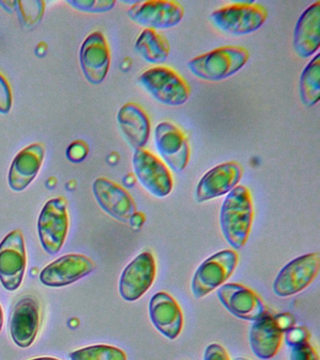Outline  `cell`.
<instances>
[{
    "mask_svg": "<svg viewBox=\"0 0 320 360\" xmlns=\"http://www.w3.org/2000/svg\"><path fill=\"white\" fill-rule=\"evenodd\" d=\"M153 325L168 340H176L184 328V314L175 298L165 292L153 295L148 305Z\"/></svg>",
    "mask_w": 320,
    "mask_h": 360,
    "instance_id": "cell-19",
    "label": "cell"
},
{
    "mask_svg": "<svg viewBox=\"0 0 320 360\" xmlns=\"http://www.w3.org/2000/svg\"><path fill=\"white\" fill-rule=\"evenodd\" d=\"M139 82L154 100L171 107L184 105L192 92L187 81L167 66H155L145 70Z\"/></svg>",
    "mask_w": 320,
    "mask_h": 360,
    "instance_id": "cell-4",
    "label": "cell"
},
{
    "mask_svg": "<svg viewBox=\"0 0 320 360\" xmlns=\"http://www.w3.org/2000/svg\"><path fill=\"white\" fill-rule=\"evenodd\" d=\"M96 269L94 262L82 255H66L52 262L40 273L41 283L47 287L71 285Z\"/></svg>",
    "mask_w": 320,
    "mask_h": 360,
    "instance_id": "cell-15",
    "label": "cell"
},
{
    "mask_svg": "<svg viewBox=\"0 0 320 360\" xmlns=\"http://www.w3.org/2000/svg\"><path fill=\"white\" fill-rule=\"evenodd\" d=\"M92 193L100 207L117 221L129 222L136 212V202L131 194L106 177L94 180Z\"/></svg>",
    "mask_w": 320,
    "mask_h": 360,
    "instance_id": "cell-16",
    "label": "cell"
},
{
    "mask_svg": "<svg viewBox=\"0 0 320 360\" xmlns=\"http://www.w3.org/2000/svg\"><path fill=\"white\" fill-rule=\"evenodd\" d=\"M235 360H250V359H246V357H238V359H236Z\"/></svg>",
    "mask_w": 320,
    "mask_h": 360,
    "instance_id": "cell-37",
    "label": "cell"
},
{
    "mask_svg": "<svg viewBox=\"0 0 320 360\" xmlns=\"http://www.w3.org/2000/svg\"><path fill=\"white\" fill-rule=\"evenodd\" d=\"M300 101L305 107H313L320 100V55L319 53L306 65L300 76Z\"/></svg>",
    "mask_w": 320,
    "mask_h": 360,
    "instance_id": "cell-25",
    "label": "cell"
},
{
    "mask_svg": "<svg viewBox=\"0 0 320 360\" xmlns=\"http://www.w3.org/2000/svg\"><path fill=\"white\" fill-rule=\"evenodd\" d=\"M13 106V92L9 82L0 72V114L7 115Z\"/></svg>",
    "mask_w": 320,
    "mask_h": 360,
    "instance_id": "cell-30",
    "label": "cell"
},
{
    "mask_svg": "<svg viewBox=\"0 0 320 360\" xmlns=\"http://www.w3.org/2000/svg\"><path fill=\"white\" fill-rule=\"evenodd\" d=\"M46 3L40 0L29 1H15V8L19 18L27 27H33L43 18Z\"/></svg>",
    "mask_w": 320,
    "mask_h": 360,
    "instance_id": "cell-27",
    "label": "cell"
},
{
    "mask_svg": "<svg viewBox=\"0 0 320 360\" xmlns=\"http://www.w3.org/2000/svg\"><path fill=\"white\" fill-rule=\"evenodd\" d=\"M295 52L302 58H309L320 46V1L314 2L303 11L295 25Z\"/></svg>",
    "mask_w": 320,
    "mask_h": 360,
    "instance_id": "cell-23",
    "label": "cell"
},
{
    "mask_svg": "<svg viewBox=\"0 0 320 360\" xmlns=\"http://www.w3.org/2000/svg\"><path fill=\"white\" fill-rule=\"evenodd\" d=\"M303 340H308L306 338V330L302 329H291L288 335V342L289 345H296V343L302 342Z\"/></svg>",
    "mask_w": 320,
    "mask_h": 360,
    "instance_id": "cell-33",
    "label": "cell"
},
{
    "mask_svg": "<svg viewBox=\"0 0 320 360\" xmlns=\"http://www.w3.org/2000/svg\"><path fill=\"white\" fill-rule=\"evenodd\" d=\"M250 58L249 51L238 45H226L196 56L188 62L196 78L209 82L226 80L240 72Z\"/></svg>",
    "mask_w": 320,
    "mask_h": 360,
    "instance_id": "cell-2",
    "label": "cell"
},
{
    "mask_svg": "<svg viewBox=\"0 0 320 360\" xmlns=\"http://www.w3.org/2000/svg\"><path fill=\"white\" fill-rule=\"evenodd\" d=\"M154 143L162 162L175 173H181L190 162L191 148L186 134L175 124L164 121L156 126Z\"/></svg>",
    "mask_w": 320,
    "mask_h": 360,
    "instance_id": "cell-11",
    "label": "cell"
},
{
    "mask_svg": "<svg viewBox=\"0 0 320 360\" xmlns=\"http://www.w3.org/2000/svg\"><path fill=\"white\" fill-rule=\"evenodd\" d=\"M146 221V217L144 214L141 212H136L134 214L133 216L131 217L130 222L132 226L139 228L141 227L143 224H144V222Z\"/></svg>",
    "mask_w": 320,
    "mask_h": 360,
    "instance_id": "cell-34",
    "label": "cell"
},
{
    "mask_svg": "<svg viewBox=\"0 0 320 360\" xmlns=\"http://www.w3.org/2000/svg\"><path fill=\"white\" fill-rule=\"evenodd\" d=\"M79 63L84 77L89 84H102L108 75L111 53L108 39L100 31L87 37L80 47Z\"/></svg>",
    "mask_w": 320,
    "mask_h": 360,
    "instance_id": "cell-13",
    "label": "cell"
},
{
    "mask_svg": "<svg viewBox=\"0 0 320 360\" xmlns=\"http://www.w3.org/2000/svg\"><path fill=\"white\" fill-rule=\"evenodd\" d=\"M46 148L35 143L19 151L11 165L8 183L13 191L26 190L38 176L43 165Z\"/></svg>",
    "mask_w": 320,
    "mask_h": 360,
    "instance_id": "cell-20",
    "label": "cell"
},
{
    "mask_svg": "<svg viewBox=\"0 0 320 360\" xmlns=\"http://www.w3.org/2000/svg\"><path fill=\"white\" fill-rule=\"evenodd\" d=\"M89 153V146L83 141H75L67 149V158L71 162L78 163L83 162Z\"/></svg>",
    "mask_w": 320,
    "mask_h": 360,
    "instance_id": "cell-31",
    "label": "cell"
},
{
    "mask_svg": "<svg viewBox=\"0 0 320 360\" xmlns=\"http://www.w3.org/2000/svg\"><path fill=\"white\" fill-rule=\"evenodd\" d=\"M71 360H127L125 352L112 345H97L70 354Z\"/></svg>",
    "mask_w": 320,
    "mask_h": 360,
    "instance_id": "cell-26",
    "label": "cell"
},
{
    "mask_svg": "<svg viewBox=\"0 0 320 360\" xmlns=\"http://www.w3.org/2000/svg\"><path fill=\"white\" fill-rule=\"evenodd\" d=\"M40 328V305L30 295L22 297L13 308L10 319V332L13 342L20 348L33 345Z\"/></svg>",
    "mask_w": 320,
    "mask_h": 360,
    "instance_id": "cell-18",
    "label": "cell"
},
{
    "mask_svg": "<svg viewBox=\"0 0 320 360\" xmlns=\"http://www.w3.org/2000/svg\"><path fill=\"white\" fill-rule=\"evenodd\" d=\"M134 48L145 61L151 64H162L170 53L167 39L158 31L145 28L137 37Z\"/></svg>",
    "mask_w": 320,
    "mask_h": 360,
    "instance_id": "cell-24",
    "label": "cell"
},
{
    "mask_svg": "<svg viewBox=\"0 0 320 360\" xmlns=\"http://www.w3.org/2000/svg\"><path fill=\"white\" fill-rule=\"evenodd\" d=\"M134 173L146 191L157 198H165L172 193L174 180L170 169L160 158L146 148L134 150Z\"/></svg>",
    "mask_w": 320,
    "mask_h": 360,
    "instance_id": "cell-8",
    "label": "cell"
},
{
    "mask_svg": "<svg viewBox=\"0 0 320 360\" xmlns=\"http://www.w3.org/2000/svg\"><path fill=\"white\" fill-rule=\"evenodd\" d=\"M120 131L134 150L145 148L150 141L151 123L148 112L136 103H125L117 115Z\"/></svg>",
    "mask_w": 320,
    "mask_h": 360,
    "instance_id": "cell-22",
    "label": "cell"
},
{
    "mask_svg": "<svg viewBox=\"0 0 320 360\" xmlns=\"http://www.w3.org/2000/svg\"><path fill=\"white\" fill-rule=\"evenodd\" d=\"M27 269L26 245L20 230H13L0 242V283L15 291L23 283Z\"/></svg>",
    "mask_w": 320,
    "mask_h": 360,
    "instance_id": "cell-10",
    "label": "cell"
},
{
    "mask_svg": "<svg viewBox=\"0 0 320 360\" xmlns=\"http://www.w3.org/2000/svg\"><path fill=\"white\" fill-rule=\"evenodd\" d=\"M217 295L224 308L240 319L255 322L267 312L260 295L241 284H223L219 287Z\"/></svg>",
    "mask_w": 320,
    "mask_h": 360,
    "instance_id": "cell-17",
    "label": "cell"
},
{
    "mask_svg": "<svg viewBox=\"0 0 320 360\" xmlns=\"http://www.w3.org/2000/svg\"><path fill=\"white\" fill-rule=\"evenodd\" d=\"M203 360H231L229 352L219 343L207 345L205 350Z\"/></svg>",
    "mask_w": 320,
    "mask_h": 360,
    "instance_id": "cell-32",
    "label": "cell"
},
{
    "mask_svg": "<svg viewBox=\"0 0 320 360\" xmlns=\"http://www.w3.org/2000/svg\"><path fill=\"white\" fill-rule=\"evenodd\" d=\"M156 261L153 253L144 252L137 255L120 276V297L128 302L139 300L151 288L156 278Z\"/></svg>",
    "mask_w": 320,
    "mask_h": 360,
    "instance_id": "cell-12",
    "label": "cell"
},
{
    "mask_svg": "<svg viewBox=\"0 0 320 360\" xmlns=\"http://www.w3.org/2000/svg\"><path fill=\"white\" fill-rule=\"evenodd\" d=\"M2 326H4V311H2L1 306H0V331H1Z\"/></svg>",
    "mask_w": 320,
    "mask_h": 360,
    "instance_id": "cell-35",
    "label": "cell"
},
{
    "mask_svg": "<svg viewBox=\"0 0 320 360\" xmlns=\"http://www.w3.org/2000/svg\"><path fill=\"white\" fill-rule=\"evenodd\" d=\"M65 2L75 10L89 13H108L116 5V1L112 0H66Z\"/></svg>",
    "mask_w": 320,
    "mask_h": 360,
    "instance_id": "cell-28",
    "label": "cell"
},
{
    "mask_svg": "<svg viewBox=\"0 0 320 360\" xmlns=\"http://www.w3.org/2000/svg\"><path fill=\"white\" fill-rule=\"evenodd\" d=\"M290 360H319V354L308 340L291 345Z\"/></svg>",
    "mask_w": 320,
    "mask_h": 360,
    "instance_id": "cell-29",
    "label": "cell"
},
{
    "mask_svg": "<svg viewBox=\"0 0 320 360\" xmlns=\"http://www.w3.org/2000/svg\"><path fill=\"white\" fill-rule=\"evenodd\" d=\"M38 236L44 252L56 255L63 249L69 229L67 201L63 197L50 199L38 219Z\"/></svg>",
    "mask_w": 320,
    "mask_h": 360,
    "instance_id": "cell-6",
    "label": "cell"
},
{
    "mask_svg": "<svg viewBox=\"0 0 320 360\" xmlns=\"http://www.w3.org/2000/svg\"><path fill=\"white\" fill-rule=\"evenodd\" d=\"M254 202L251 191L238 185L227 194L220 211V227L227 243L235 250L243 249L248 240L254 221Z\"/></svg>",
    "mask_w": 320,
    "mask_h": 360,
    "instance_id": "cell-1",
    "label": "cell"
},
{
    "mask_svg": "<svg viewBox=\"0 0 320 360\" xmlns=\"http://www.w3.org/2000/svg\"><path fill=\"white\" fill-rule=\"evenodd\" d=\"M243 168L238 162H226L207 171L196 188V200L205 202L229 194L240 183Z\"/></svg>",
    "mask_w": 320,
    "mask_h": 360,
    "instance_id": "cell-14",
    "label": "cell"
},
{
    "mask_svg": "<svg viewBox=\"0 0 320 360\" xmlns=\"http://www.w3.org/2000/svg\"><path fill=\"white\" fill-rule=\"evenodd\" d=\"M319 252L308 253L295 258L278 273L272 291L279 297L299 294L313 283L319 275Z\"/></svg>",
    "mask_w": 320,
    "mask_h": 360,
    "instance_id": "cell-7",
    "label": "cell"
},
{
    "mask_svg": "<svg viewBox=\"0 0 320 360\" xmlns=\"http://www.w3.org/2000/svg\"><path fill=\"white\" fill-rule=\"evenodd\" d=\"M268 15V11L260 3L235 1L213 11L210 19L222 32L243 36L260 30Z\"/></svg>",
    "mask_w": 320,
    "mask_h": 360,
    "instance_id": "cell-3",
    "label": "cell"
},
{
    "mask_svg": "<svg viewBox=\"0 0 320 360\" xmlns=\"http://www.w3.org/2000/svg\"><path fill=\"white\" fill-rule=\"evenodd\" d=\"M128 17L150 30H168L176 27L185 15L184 6L175 0L136 1L127 11Z\"/></svg>",
    "mask_w": 320,
    "mask_h": 360,
    "instance_id": "cell-9",
    "label": "cell"
},
{
    "mask_svg": "<svg viewBox=\"0 0 320 360\" xmlns=\"http://www.w3.org/2000/svg\"><path fill=\"white\" fill-rule=\"evenodd\" d=\"M283 338V329L279 321L267 311L252 323L249 334L250 347L258 359H271L279 352Z\"/></svg>",
    "mask_w": 320,
    "mask_h": 360,
    "instance_id": "cell-21",
    "label": "cell"
},
{
    "mask_svg": "<svg viewBox=\"0 0 320 360\" xmlns=\"http://www.w3.org/2000/svg\"><path fill=\"white\" fill-rule=\"evenodd\" d=\"M238 263V255L233 250H224L206 259L198 267L192 281V292L196 298L207 297L226 283Z\"/></svg>",
    "mask_w": 320,
    "mask_h": 360,
    "instance_id": "cell-5",
    "label": "cell"
},
{
    "mask_svg": "<svg viewBox=\"0 0 320 360\" xmlns=\"http://www.w3.org/2000/svg\"><path fill=\"white\" fill-rule=\"evenodd\" d=\"M30 360H60L58 359H54V357H38V359H33Z\"/></svg>",
    "mask_w": 320,
    "mask_h": 360,
    "instance_id": "cell-36",
    "label": "cell"
}]
</instances>
